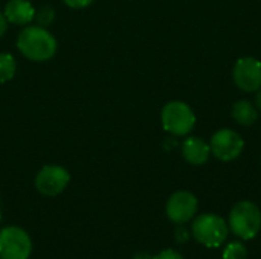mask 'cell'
<instances>
[{
    "label": "cell",
    "instance_id": "cell-11",
    "mask_svg": "<svg viewBox=\"0 0 261 259\" xmlns=\"http://www.w3.org/2000/svg\"><path fill=\"white\" fill-rule=\"evenodd\" d=\"M211 156V148L210 143L199 137H187L182 143V157L190 163V165H205L210 160Z\"/></svg>",
    "mask_w": 261,
    "mask_h": 259
},
{
    "label": "cell",
    "instance_id": "cell-21",
    "mask_svg": "<svg viewBox=\"0 0 261 259\" xmlns=\"http://www.w3.org/2000/svg\"><path fill=\"white\" fill-rule=\"evenodd\" d=\"M255 107L261 111V89L257 90V95H255Z\"/></svg>",
    "mask_w": 261,
    "mask_h": 259
},
{
    "label": "cell",
    "instance_id": "cell-8",
    "mask_svg": "<svg viewBox=\"0 0 261 259\" xmlns=\"http://www.w3.org/2000/svg\"><path fill=\"white\" fill-rule=\"evenodd\" d=\"M197 198L190 191H176L167 202L165 214L174 224H185L197 214Z\"/></svg>",
    "mask_w": 261,
    "mask_h": 259
},
{
    "label": "cell",
    "instance_id": "cell-22",
    "mask_svg": "<svg viewBox=\"0 0 261 259\" xmlns=\"http://www.w3.org/2000/svg\"><path fill=\"white\" fill-rule=\"evenodd\" d=\"M0 220H2V208H0Z\"/></svg>",
    "mask_w": 261,
    "mask_h": 259
},
{
    "label": "cell",
    "instance_id": "cell-10",
    "mask_svg": "<svg viewBox=\"0 0 261 259\" xmlns=\"http://www.w3.org/2000/svg\"><path fill=\"white\" fill-rule=\"evenodd\" d=\"M3 14L9 23L17 26H28L34 21L35 8L29 0H8Z\"/></svg>",
    "mask_w": 261,
    "mask_h": 259
},
{
    "label": "cell",
    "instance_id": "cell-2",
    "mask_svg": "<svg viewBox=\"0 0 261 259\" xmlns=\"http://www.w3.org/2000/svg\"><path fill=\"white\" fill-rule=\"evenodd\" d=\"M228 227L240 240H254L261 231L260 208L248 200L236 203L229 212Z\"/></svg>",
    "mask_w": 261,
    "mask_h": 259
},
{
    "label": "cell",
    "instance_id": "cell-6",
    "mask_svg": "<svg viewBox=\"0 0 261 259\" xmlns=\"http://www.w3.org/2000/svg\"><path fill=\"white\" fill-rule=\"evenodd\" d=\"M70 174L64 166L60 165H46L43 166L34 180L35 189L44 197L60 195L69 185Z\"/></svg>",
    "mask_w": 261,
    "mask_h": 259
},
{
    "label": "cell",
    "instance_id": "cell-1",
    "mask_svg": "<svg viewBox=\"0 0 261 259\" xmlns=\"http://www.w3.org/2000/svg\"><path fill=\"white\" fill-rule=\"evenodd\" d=\"M17 49L24 58L35 63H44L54 58L58 49V43L47 27L31 23L23 26L20 31L17 37Z\"/></svg>",
    "mask_w": 261,
    "mask_h": 259
},
{
    "label": "cell",
    "instance_id": "cell-9",
    "mask_svg": "<svg viewBox=\"0 0 261 259\" xmlns=\"http://www.w3.org/2000/svg\"><path fill=\"white\" fill-rule=\"evenodd\" d=\"M236 85L248 93L261 89V61L252 56H243L236 61L232 69Z\"/></svg>",
    "mask_w": 261,
    "mask_h": 259
},
{
    "label": "cell",
    "instance_id": "cell-7",
    "mask_svg": "<svg viewBox=\"0 0 261 259\" xmlns=\"http://www.w3.org/2000/svg\"><path fill=\"white\" fill-rule=\"evenodd\" d=\"M210 148L211 154H214L216 159L222 162H232L243 153L245 140L237 131L231 128H223L213 134Z\"/></svg>",
    "mask_w": 261,
    "mask_h": 259
},
{
    "label": "cell",
    "instance_id": "cell-17",
    "mask_svg": "<svg viewBox=\"0 0 261 259\" xmlns=\"http://www.w3.org/2000/svg\"><path fill=\"white\" fill-rule=\"evenodd\" d=\"M153 259H184V256L176 252L174 249H165L162 252H159L158 255H154Z\"/></svg>",
    "mask_w": 261,
    "mask_h": 259
},
{
    "label": "cell",
    "instance_id": "cell-19",
    "mask_svg": "<svg viewBox=\"0 0 261 259\" xmlns=\"http://www.w3.org/2000/svg\"><path fill=\"white\" fill-rule=\"evenodd\" d=\"M8 24H9V21L6 20V17H5L3 11H0V37H3V35L6 34V31H8Z\"/></svg>",
    "mask_w": 261,
    "mask_h": 259
},
{
    "label": "cell",
    "instance_id": "cell-16",
    "mask_svg": "<svg viewBox=\"0 0 261 259\" xmlns=\"http://www.w3.org/2000/svg\"><path fill=\"white\" fill-rule=\"evenodd\" d=\"M174 238L179 244H184L190 240V231L187 227H184V224H177V227L174 231Z\"/></svg>",
    "mask_w": 261,
    "mask_h": 259
},
{
    "label": "cell",
    "instance_id": "cell-3",
    "mask_svg": "<svg viewBox=\"0 0 261 259\" xmlns=\"http://www.w3.org/2000/svg\"><path fill=\"white\" fill-rule=\"evenodd\" d=\"M228 223L216 214H202L194 218L191 226V235L194 240L208 249L223 246L228 240Z\"/></svg>",
    "mask_w": 261,
    "mask_h": 259
},
{
    "label": "cell",
    "instance_id": "cell-5",
    "mask_svg": "<svg viewBox=\"0 0 261 259\" xmlns=\"http://www.w3.org/2000/svg\"><path fill=\"white\" fill-rule=\"evenodd\" d=\"M32 241L28 232L18 226H6L0 231V259H29Z\"/></svg>",
    "mask_w": 261,
    "mask_h": 259
},
{
    "label": "cell",
    "instance_id": "cell-4",
    "mask_svg": "<svg viewBox=\"0 0 261 259\" xmlns=\"http://www.w3.org/2000/svg\"><path fill=\"white\" fill-rule=\"evenodd\" d=\"M161 122L171 136H187L196 125V114L187 102L170 101L162 108Z\"/></svg>",
    "mask_w": 261,
    "mask_h": 259
},
{
    "label": "cell",
    "instance_id": "cell-14",
    "mask_svg": "<svg viewBox=\"0 0 261 259\" xmlns=\"http://www.w3.org/2000/svg\"><path fill=\"white\" fill-rule=\"evenodd\" d=\"M55 20V9L52 6H41L38 9H35V17L34 21L35 24L41 26V27H49Z\"/></svg>",
    "mask_w": 261,
    "mask_h": 259
},
{
    "label": "cell",
    "instance_id": "cell-20",
    "mask_svg": "<svg viewBox=\"0 0 261 259\" xmlns=\"http://www.w3.org/2000/svg\"><path fill=\"white\" fill-rule=\"evenodd\" d=\"M154 255H150V253H147V252H139V253H136L133 259H153Z\"/></svg>",
    "mask_w": 261,
    "mask_h": 259
},
{
    "label": "cell",
    "instance_id": "cell-18",
    "mask_svg": "<svg viewBox=\"0 0 261 259\" xmlns=\"http://www.w3.org/2000/svg\"><path fill=\"white\" fill-rule=\"evenodd\" d=\"M63 2L66 6H69L72 9H84L93 3V0H63Z\"/></svg>",
    "mask_w": 261,
    "mask_h": 259
},
{
    "label": "cell",
    "instance_id": "cell-15",
    "mask_svg": "<svg viewBox=\"0 0 261 259\" xmlns=\"http://www.w3.org/2000/svg\"><path fill=\"white\" fill-rule=\"evenodd\" d=\"M248 250L242 241H231L223 250V259H246Z\"/></svg>",
    "mask_w": 261,
    "mask_h": 259
},
{
    "label": "cell",
    "instance_id": "cell-12",
    "mask_svg": "<svg viewBox=\"0 0 261 259\" xmlns=\"http://www.w3.org/2000/svg\"><path fill=\"white\" fill-rule=\"evenodd\" d=\"M257 116H258L257 107L248 99H240L232 105V118L237 124L243 127H251L257 121Z\"/></svg>",
    "mask_w": 261,
    "mask_h": 259
},
{
    "label": "cell",
    "instance_id": "cell-13",
    "mask_svg": "<svg viewBox=\"0 0 261 259\" xmlns=\"http://www.w3.org/2000/svg\"><path fill=\"white\" fill-rule=\"evenodd\" d=\"M17 61L12 53L0 52V84L9 82L15 76Z\"/></svg>",
    "mask_w": 261,
    "mask_h": 259
}]
</instances>
